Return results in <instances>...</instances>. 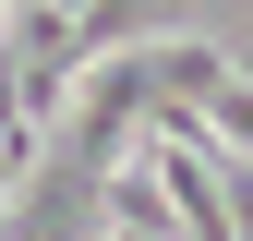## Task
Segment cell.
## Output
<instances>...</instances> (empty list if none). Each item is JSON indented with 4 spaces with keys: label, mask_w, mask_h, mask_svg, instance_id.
<instances>
[{
    "label": "cell",
    "mask_w": 253,
    "mask_h": 241,
    "mask_svg": "<svg viewBox=\"0 0 253 241\" xmlns=\"http://www.w3.org/2000/svg\"><path fill=\"white\" fill-rule=\"evenodd\" d=\"M37 12H109V0H37Z\"/></svg>",
    "instance_id": "6da1fadb"
}]
</instances>
